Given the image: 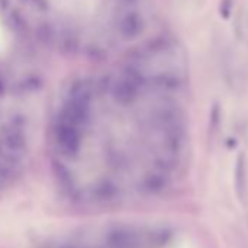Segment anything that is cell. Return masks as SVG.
<instances>
[{
    "label": "cell",
    "instance_id": "cell-3",
    "mask_svg": "<svg viewBox=\"0 0 248 248\" xmlns=\"http://www.w3.org/2000/svg\"><path fill=\"white\" fill-rule=\"evenodd\" d=\"M56 145L60 152V155L66 159H75L82 146V139L79 129L67 124L64 121H60V124L56 127Z\"/></svg>",
    "mask_w": 248,
    "mask_h": 248
},
{
    "label": "cell",
    "instance_id": "cell-2",
    "mask_svg": "<svg viewBox=\"0 0 248 248\" xmlns=\"http://www.w3.org/2000/svg\"><path fill=\"white\" fill-rule=\"evenodd\" d=\"M142 85H143V76L139 72V69L129 66L124 70V73L114 82L111 88V96L118 105L123 107L132 105L138 99Z\"/></svg>",
    "mask_w": 248,
    "mask_h": 248
},
{
    "label": "cell",
    "instance_id": "cell-8",
    "mask_svg": "<svg viewBox=\"0 0 248 248\" xmlns=\"http://www.w3.org/2000/svg\"><path fill=\"white\" fill-rule=\"evenodd\" d=\"M37 35H38L40 43L43 46H46V47L53 46L54 41H56V31H54V28L50 24H41L40 28H38Z\"/></svg>",
    "mask_w": 248,
    "mask_h": 248
},
{
    "label": "cell",
    "instance_id": "cell-4",
    "mask_svg": "<svg viewBox=\"0 0 248 248\" xmlns=\"http://www.w3.org/2000/svg\"><path fill=\"white\" fill-rule=\"evenodd\" d=\"M89 117H91V105L89 104L69 99L62 111L60 121L72 124V126L79 129L80 126H85V124L89 121Z\"/></svg>",
    "mask_w": 248,
    "mask_h": 248
},
{
    "label": "cell",
    "instance_id": "cell-1",
    "mask_svg": "<svg viewBox=\"0 0 248 248\" xmlns=\"http://www.w3.org/2000/svg\"><path fill=\"white\" fill-rule=\"evenodd\" d=\"M167 242L162 232L129 225L79 233L51 248H162Z\"/></svg>",
    "mask_w": 248,
    "mask_h": 248
},
{
    "label": "cell",
    "instance_id": "cell-10",
    "mask_svg": "<svg viewBox=\"0 0 248 248\" xmlns=\"http://www.w3.org/2000/svg\"><path fill=\"white\" fill-rule=\"evenodd\" d=\"M0 93H3V82L0 80Z\"/></svg>",
    "mask_w": 248,
    "mask_h": 248
},
{
    "label": "cell",
    "instance_id": "cell-6",
    "mask_svg": "<svg viewBox=\"0 0 248 248\" xmlns=\"http://www.w3.org/2000/svg\"><path fill=\"white\" fill-rule=\"evenodd\" d=\"M247 188H248L247 159H245V155L241 154L236 158V165H235V190H236V194H238L239 200H242V202H245Z\"/></svg>",
    "mask_w": 248,
    "mask_h": 248
},
{
    "label": "cell",
    "instance_id": "cell-7",
    "mask_svg": "<svg viewBox=\"0 0 248 248\" xmlns=\"http://www.w3.org/2000/svg\"><path fill=\"white\" fill-rule=\"evenodd\" d=\"M69 99L72 101H78V102H83V104H89L92 102V96H93V86L89 80H78L75 82V85L70 88V93H69Z\"/></svg>",
    "mask_w": 248,
    "mask_h": 248
},
{
    "label": "cell",
    "instance_id": "cell-11",
    "mask_svg": "<svg viewBox=\"0 0 248 248\" xmlns=\"http://www.w3.org/2000/svg\"><path fill=\"white\" fill-rule=\"evenodd\" d=\"M194 2H202V0H194Z\"/></svg>",
    "mask_w": 248,
    "mask_h": 248
},
{
    "label": "cell",
    "instance_id": "cell-9",
    "mask_svg": "<svg viewBox=\"0 0 248 248\" xmlns=\"http://www.w3.org/2000/svg\"><path fill=\"white\" fill-rule=\"evenodd\" d=\"M121 2H124V3H135L136 0H121Z\"/></svg>",
    "mask_w": 248,
    "mask_h": 248
},
{
    "label": "cell",
    "instance_id": "cell-5",
    "mask_svg": "<svg viewBox=\"0 0 248 248\" xmlns=\"http://www.w3.org/2000/svg\"><path fill=\"white\" fill-rule=\"evenodd\" d=\"M120 34L126 40H135L138 38L143 30H145V21L138 12H129L120 21Z\"/></svg>",
    "mask_w": 248,
    "mask_h": 248
}]
</instances>
